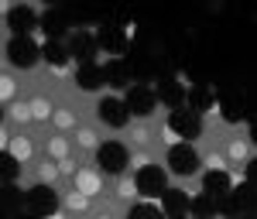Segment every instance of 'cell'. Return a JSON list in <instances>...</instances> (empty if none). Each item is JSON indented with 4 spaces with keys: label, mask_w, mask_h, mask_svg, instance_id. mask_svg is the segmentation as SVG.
<instances>
[{
    "label": "cell",
    "mask_w": 257,
    "mask_h": 219,
    "mask_svg": "<svg viewBox=\"0 0 257 219\" xmlns=\"http://www.w3.org/2000/svg\"><path fill=\"white\" fill-rule=\"evenodd\" d=\"M96 164H99V171H103V175H120V171L127 168V147H123V144H117V140L99 144Z\"/></svg>",
    "instance_id": "1"
},
{
    "label": "cell",
    "mask_w": 257,
    "mask_h": 219,
    "mask_svg": "<svg viewBox=\"0 0 257 219\" xmlns=\"http://www.w3.org/2000/svg\"><path fill=\"white\" fill-rule=\"evenodd\" d=\"M138 192L141 195H148V199H155V195H165L168 188H165V171L161 168H155V164H144L138 171Z\"/></svg>",
    "instance_id": "2"
},
{
    "label": "cell",
    "mask_w": 257,
    "mask_h": 219,
    "mask_svg": "<svg viewBox=\"0 0 257 219\" xmlns=\"http://www.w3.org/2000/svg\"><path fill=\"white\" fill-rule=\"evenodd\" d=\"M28 209L35 212V216H52L55 209H59V195L48 188V185H35L31 192H28Z\"/></svg>",
    "instance_id": "3"
},
{
    "label": "cell",
    "mask_w": 257,
    "mask_h": 219,
    "mask_svg": "<svg viewBox=\"0 0 257 219\" xmlns=\"http://www.w3.org/2000/svg\"><path fill=\"white\" fill-rule=\"evenodd\" d=\"M168 127L175 130L178 137H185V140L199 137V130H202V123H199V113H196V110H172Z\"/></svg>",
    "instance_id": "4"
},
{
    "label": "cell",
    "mask_w": 257,
    "mask_h": 219,
    "mask_svg": "<svg viewBox=\"0 0 257 219\" xmlns=\"http://www.w3.org/2000/svg\"><path fill=\"white\" fill-rule=\"evenodd\" d=\"M7 55H11V62H14V65L28 69V65H35V62H38V45L28 38V35H18V38L7 45Z\"/></svg>",
    "instance_id": "5"
},
{
    "label": "cell",
    "mask_w": 257,
    "mask_h": 219,
    "mask_svg": "<svg viewBox=\"0 0 257 219\" xmlns=\"http://www.w3.org/2000/svg\"><path fill=\"white\" fill-rule=\"evenodd\" d=\"M168 164H172V171H178V175H192L199 168V154L189 144H175V147L168 151Z\"/></svg>",
    "instance_id": "6"
},
{
    "label": "cell",
    "mask_w": 257,
    "mask_h": 219,
    "mask_svg": "<svg viewBox=\"0 0 257 219\" xmlns=\"http://www.w3.org/2000/svg\"><path fill=\"white\" fill-rule=\"evenodd\" d=\"M123 103H127V110H131L134 117H148V113L155 110L158 96H155V93H151L148 86H134V89L127 93V100H123Z\"/></svg>",
    "instance_id": "7"
},
{
    "label": "cell",
    "mask_w": 257,
    "mask_h": 219,
    "mask_svg": "<svg viewBox=\"0 0 257 219\" xmlns=\"http://www.w3.org/2000/svg\"><path fill=\"white\" fill-rule=\"evenodd\" d=\"M96 110H99V120H103V123H110V127H123V123H127V117H131L127 103L113 100V96H106Z\"/></svg>",
    "instance_id": "8"
},
{
    "label": "cell",
    "mask_w": 257,
    "mask_h": 219,
    "mask_svg": "<svg viewBox=\"0 0 257 219\" xmlns=\"http://www.w3.org/2000/svg\"><path fill=\"white\" fill-rule=\"evenodd\" d=\"M250 205H254V185H240V188L230 192V199H226V212L240 219V212L250 209Z\"/></svg>",
    "instance_id": "9"
},
{
    "label": "cell",
    "mask_w": 257,
    "mask_h": 219,
    "mask_svg": "<svg viewBox=\"0 0 257 219\" xmlns=\"http://www.w3.org/2000/svg\"><path fill=\"white\" fill-rule=\"evenodd\" d=\"M202 185H206V195H213V199L233 192V185H230V175H226V171H206Z\"/></svg>",
    "instance_id": "10"
},
{
    "label": "cell",
    "mask_w": 257,
    "mask_h": 219,
    "mask_svg": "<svg viewBox=\"0 0 257 219\" xmlns=\"http://www.w3.org/2000/svg\"><path fill=\"white\" fill-rule=\"evenodd\" d=\"M161 199H165V212H168V219H178V216H185V209H192V202L185 199V192H175V188H168Z\"/></svg>",
    "instance_id": "11"
},
{
    "label": "cell",
    "mask_w": 257,
    "mask_h": 219,
    "mask_svg": "<svg viewBox=\"0 0 257 219\" xmlns=\"http://www.w3.org/2000/svg\"><path fill=\"white\" fill-rule=\"evenodd\" d=\"M76 82H79L82 89H99V86L106 82V72H103L99 65H93V62H86L79 69V76H76Z\"/></svg>",
    "instance_id": "12"
},
{
    "label": "cell",
    "mask_w": 257,
    "mask_h": 219,
    "mask_svg": "<svg viewBox=\"0 0 257 219\" xmlns=\"http://www.w3.org/2000/svg\"><path fill=\"white\" fill-rule=\"evenodd\" d=\"M158 100H165V103H172V106L182 110V103H185V89H182L175 79H165V82H161V89H158Z\"/></svg>",
    "instance_id": "13"
},
{
    "label": "cell",
    "mask_w": 257,
    "mask_h": 219,
    "mask_svg": "<svg viewBox=\"0 0 257 219\" xmlns=\"http://www.w3.org/2000/svg\"><path fill=\"white\" fill-rule=\"evenodd\" d=\"M7 21H11V28H14L18 35H24V31H31V24H35V11H31V7H14Z\"/></svg>",
    "instance_id": "14"
},
{
    "label": "cell",
    "mask_w": 257,
    "mask_h": 219,
    "mask_svg": "<svg viewBox=\"0 0 257 219\" xmlns=\"http://www.w3.org/2000/svg\"><path fill=\"white\" fill-rule=\"evenodd\" d=\"M192 216L196 219H213L216 216V199H213V195H199V199H192Z\"/></svg>",
    "instance_id": "15"
},
{
    "label": "cell",
    "mask_w": 257,
    "mask_h": 219,
    "mask_svg": "<svg viewBox=\"0 0 257 219\" xmlns=\"http://www.w3.org/2000/svg\"><path fill=\"white\" fill-rule=\"evenodd\" d=\"M99 45H103L106 52H120V48H123V31H120V28H103V31H99Z\"/></svg>",
    "instance_id": "16"
},
{
    "label": "cell",
    "mask_w": 257,
    "mask_h": 219,
    "mask_svg": "<svg viewBox=\"0 0 257 219\" xmlns=\"http://www.w3.org/2000/svg\"><path fill=\"white\" fill-rule=\"evenodd\" d=\"M41 59L52 62V65H65V59H69V55H65V48H62L59 41H48V45L41 48Z\"/></svg>",
    "instance_id": "17"
},
{
    "label": "cell",
    "mask_w": 257,
    "mask_h": 219,
    "mask_svg": "<svg viewBox=\"0 0 257 219\" xmlns=\"http://www.w3.org/2000/svg\"><path fill=\"white\" fill-rule=\"evenodd\" d=\"M72 55H79L82 65L89 62V55H93V41H89V35H76V38H72Z\"/></svg>",
    "instance_id": "18"
},
{
    "label": "cell",
    "mask_w": 257,
    "mask_h": 219,
    "mask_svg": "<svg viewBox=\"0 0 257 219\" xmlns=\"http://www.w3.org/2000/svg\"><path fill=\"white\" fill-rule=\"evenodd\" d=\"M103 72H106L110 86H123V82H127V69H123V62H110Z\"/></svg>",
    "instance_id": "19"
},
{
    "label": "cell",
    "mask_w": 257,
    "mask_h": 219,
    "mask_svg": "<svg viewBox=\"0 0 257 219\" xmlns=\"http://www.w3.org/2000/svg\"><path fill=\"white\" fill-rule=\"evenodd\" d=\"M127 219H165V216H161V212L155 209V205H134Z\"/></svg>",
    "instance_id": "20"
},
{
    "label": "cell",
    "mask_w": 257,
    "mask_h": 219,
    "mask_svg": "<svg viewBox=\"0 0 257 219\" xmlns=\"http://www.w3.org/2000/svg\"><path fill=\"white\" fill-rule=\"evenodd\" d=\"M45 31L55 38V35H62L65 31V21H62V14H45Z\"/></svg>",
    "instance_id": "21"
},
{
    "label": "cell",
    "mask_w": 257,
    "mask_h": 219,
    "mask_svg": "<svg viewBox=\"0 0 257 219\" xmlns=\"http://www.w3.org/2000/svg\"><path fill=\"white\" fill-rule=\"evenodd\" d=\"M189 100H192V110H206V106H209V103H213V96H209V93H206V89H192V93H189Z\"/></svg>",
    "instance_id": "22"
},
{
    "label": "cell",
    "mask_w": 257,
    "mask_h": 219,
    "mask_svg": "<svg viewBox=\"0 0 257 219\" xmlns=\"http://www.w3.org/2000/svg\"><path fill=\"white\" fill-rule=\"evenodd\" d=\"M240 117H243V106H240L237 100H223V120L233 123V120H240Z\"/></svg>",
    "instance_id": "23"
},
{
    "label": "cell",
    "mask_w": 257,
    "mask_h": 219,
    "mask_svg": "<svg viewBox=\"0 0 257 219\" xmlns=\"http://www.w3.org/2000/svg\"><path fill=\"white\" fill-rule=\"evenodd\" d=\"M14 175H18V158L14 154H4V178L11 181Z\"/></svg>",
    "instance_id": "24"
},
{
    "label": "cell",
    "mask_w": 257,
    "mask_h": 219,
    "mask_svg": "<svg viewBox=\"0 0 257 219\" xmlns=\"http://www.w3.org/2000/svg\"><path fill=\"white\" fill-rule=\"evenodd\" d=\"M79 188L86 195H93V192H96V178H93V175H79Z\"/></svg>",
    "instance_id": "25"
},
{
    "label": "cell",
    "mask_w": 257,
    "mask_h": 219,
    "mask_svg": "<svg viewBox=\"0 0 257 219\" xmlns=\"http://www.w3.org/2000/svg\"><path fill=\"white\" fill-rule=\"evenodd\" d=\"M247 185H254V188H257V158L247 164Z\"/></svg>",
    "instance_id": "26"
},
{
    "label": "cell",
    "mask_w": 257,
    "mask_h": 219,
    "mask_svg": "<svg viewBox=\"0 0 257 219\" xmlns=\"http://www.w3.org/2000/svg\"><path fill=\"white\" fill-rule=\"evenodd\" d=\"M21 219H41V216H35V212H28V216H21Z\"/></svg>",
    "instance_id": "27"
},
{
    "label": "cell",
    "mask_w": 257,
    "mask_h": 219,
    "mask_svg": "<svg viewBox=\"0 0 257 219\" xmlns=\"http://www.w3.org/2000/svg\"><path fill=\"white\" fill-rule=\"evenodd\" d=\"M240 219H257V216H240Z\"/></svg>",
    "instance_id": "28"
},
{
    "label": "cell",
    "mask_w": 257,
    "mask_h": 219,
    "mask_svg": "<svg viewBox=\"0 0 257 219\" xmlns=\"http://www.w3.org/2000/svg\"><path fill=\"white\" fill-rule=\"evenodd\" d=\"M178 219H185V216H178Z\"/></svg>",
    "instance_id": "29"
}]
</instances>
